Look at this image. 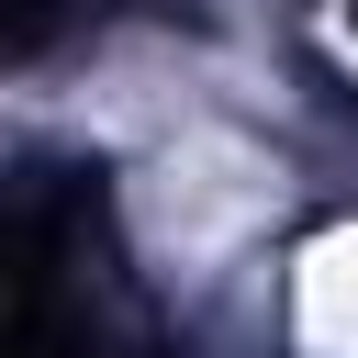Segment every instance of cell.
Returning <instances> with one entry per match:
<instances>
[{
    "label": "cell",
    "instance_id": "cell-1",
    "mask_svg": "<svg viewBox=\"0 0 358 358\" xmlns=\"http://www.w3.org/2000/svg\"><path fill=\"white\" fill-rule=\"evenodd\" d=\"M268 201H280V168H268L257 145H235V134H190V145L145 179V235H157L168 257H224Z\"/></svg>",
    "mask_w": 358,
    "mask_h": 358
},
{
    "label": "cell",
    "instance_id": "cell-2",
    "mask_svg": "<svg viewBox=\"0 0 358 358\" xmlns=\"http://www.w3.org/2000/svg\"><path fill=\"white\" fill-rule=\"evenodd\" d=\"M291 324L313 358H358V224L313 235L302 268H291Z\"/></svg>",
    "mask_w": 358,
    "mask_h": 358
}]
</instances>
